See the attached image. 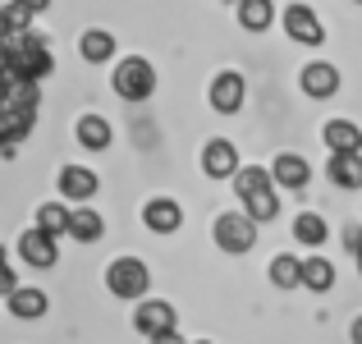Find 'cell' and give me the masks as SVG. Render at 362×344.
Segmentation results:
<instances>
[{
  "label": "cell",
  "mask_w": 362,
  "mask_h": 344,
  "mask_svg": "<svg viewBox=\"0 0 362 344\" xmlns=\"http://www.w3.org/2000/svg\"><path fill=\"white\" fill-rule=\"evenodd\" d=\"M51 74V51L37 33L9 37V60H5V79L9 83H42Z\"/></svg>",
  "instance_id": "6da1fadb"
},
{
  "label": "cell",
  "mask_w": 362,
  "mask_h": 344,
  "mask_svg": "<svg viewBox=\"0 0 362 344\" xmlns=\"http://www.w3.org/2000/svg\"><path fill=\"white\" fill-rule=\"evenodd\" d=\"M234 188H239L243 207L252 221H275V212H280V197H275V179L271 170L262 166H243L239 175H234Z\"/></svg>",
  "instance_id": "7a4b0ae2"
},
{
  "label": "cell",
  "mask_w": 362,
  "mask_h": 344,
  "mask_svg": "<svg viewBox=\"0 0 362 344\" xmlns=\"http://www.w3.org/2000/svg\"><path fill=\"white\" fill-rule=\"evenodd\" d=\"M147 285H151V271L138 257H115V262L106 266V289L115 294V299H142Z\"/></svg>",
  "instance_id": "3957f363"
},
{
  "label": "cell",
  "mask_w": 362,
  "mask_h": 344,
  "mask_svg": "<svg viewBox=\"0 0 362 344\" xmlns=\"http://www.w3.org/2000/svg\"><path fill=\"white\" fill-rule=\"evenodd\" d=\"M151 88H156V69H151L142 55H129V60L115 64V92L124 101H142L151 97Z\"/></svg>",
  "instance_id": "277c9868"
},
{
  "label": "cell",
  "mask_w": 362,
  "mask_h": 344,
  "mask_svg": "<svg viewBox=\"0 0 362 344\" xmlns=\"http://www.w3.org/2000/svg\"><path fill=\"white\" fill-rule=\"evenodd\" d=\"M216 243L225 248V253H247V248L257 243V221L243 212H225L221 221H216Z\"/></svg>",
  "instance_id": "5b68a950"
},
{
  "label": "cell",
  "mask_w": 362,
  "mask_h": 344,
  "mask_svg": "<svg viewBox=\"0 0 362 344\" xmlns=\"http://www.w3.org/2000/svg\"><path fill=\"white\" fill-rule=\"evenodd\" d=\"M133 326H138V336H147V340L170 336V331H175V308H170L165 299H142L138 312H133Z\"/></svg>",
  "instance_id": "8992f818"
},
{
  "label": "cell",
  "mask_w": 362,
  "mask_h": 344,
  "mask_svg": "<svg viewBox=\"0 0 362 344\" xmlns=\"http://www.w3.org/2000/svg\"><path fill=\"white\" fill-rule=\"evenodd\" d=\"M18 257H23L28 266H37V271H51L60 253H55V239L46 234V229H37V225H33L23 239H18Z\"/></svg>",
  "instance_id": "52a82bcc"
},
{
  "label": "cell",
  "mask_w": 362,
  "mask_h": 344,
  "mask_svg": "<svg viewBox=\"0 0 362 344\" xmlns=\"http://www.w3.org/2000/svg\"><path fill=\"white\" fill-rule=\"evenodd\" d=\"M284 28H289L293 42H308V46L326 42V28H321V18L312 14L308 5H289V9H284Z\"/></svg>",
  "instance_id": "ba28073f"
},
{
  "label": "cell",
  "mask_w": 362,
  "mask_h": 344,
  "mask_svg": "<svg viewBox=\"0 0 362 344\" xmlns=\"http://www.w3.org/2000/svg\"><path fill=\"white\" fill-rule=\"evenodd\" d=\"M321 133H326L330 156H358V151H362V129L354 120H330Z\"/></svg>",
  "instance_id": "9c48e42d"
},
{
  "label": "cell",
  "mask_w": 362,
  "mask_h": 344,
  "mask_svg": "<svg viewBox=\"0 0 362 344\" xmlns=\"http://www.w3.org/2000/svg\"><path fill=\"white\" fill-rule=\"evenodd\" d=\"M202 170H206L211 179H230V175H239V151H234V142H225V138L206 142V151H202Z\"/></svg>",
  "instance_id": "30bf717a"
},
{
  "label": "cell",
  "mask_w": 362,
  "mask_h": 344,
  "mask_svg": "<svg viewBox=\"0 0 362 344\" xmlns=\"http://www.w3.org/2000/svg\"><path fill=\"white\" fill-rule=\"evenodd\" d=\"M142 221H147V229H156V234H175V229L184 225V212H179L175 197H151V202L142 207Z\"/></svg>",
  "instance_id": "8fae6325"
},
{
  "label": "cell",
  "mask_w": 362,
  "mask_h": 344,
  "mask_svg": "<svg viewBox=\"0 0 362 344\" xmlns=\"http://www.w3.org/2000/svg\"><path fill=\"white\" fill-rule=\"evenodd\" d=\"M303 92H308V97H335L339 92V69L335 64H326V60H312L308 69H303Z\"/></svg>",
  "instance_id": "7c38bea8"
},
{
  "label": "cell",
  "mask_w": 362,
  "mask_h": 344,
  "mask_svg": "<svg viewBox=\"0 0 362 344\" xmlns=\"http://www.w3.org/2000/svg\"><path fill=\"white\" fill-rule=\"evenodd\" d=\"M211 106L225 110V115H234V110L243 106V74H234V69L216 74V83H211Z\"/></svg>",
  "instance_id": "4fadbf2b"
},
{
  "label": "cell",
  "mask_w": 362,
  "mask_h": 344,
  "mask_svg": "<svg viewBox=\"0 0 362 344\" xmlns=\"http://www.w3.org/2000/svg\"><path fill=\"white\" fill-rule=\"evenodd\" d=\"M308 161L303 156H293V151H280L275 156V166H271V179L275 184H284V188H308Z\"/></svg>",
  "instance_id": "5bb4252c"
},
{
  "label": "cell",
  "mask_w": 362,
  "mask_h": 344,
  "mask_svg": "<svg viewBox=\"0 0 362 344\" xmlns=\"http://www.w3.org/2000/svg\"><path fill=\"white\" fill-rule=\"evenodd\" d=\"M60 193L69 197V202H88L92 193H97V175L83 166H64L60 170Z\"/></svg>",
  "instance_id": "9a60e30c"
},
{
  "label": "cell",
  "mask_w": 362,
  "mask_h": 344,
  "mask_svg": "<svg viewBox=\"0 0 362 344\" xmlns=\"http://www.w3.org/2000/svg\"><path fill=\"white\" fill-rule=\"evenodd\" d=\"M46 294L42 289H28V285H18L14 294H9V312H14L18 321H37V317H46Z\"/></svg>",
  "instance_id": "2e32d148"
},
{
  "label": "cell",
  "mask_w": 362,
  "mask_h": 344,
  "mask_svg": "<svg viewBox=\"0 0 362 344\" xmlns=\"http://www.w3.org/2000/svg\"><path fill=\"white\" fill-rule=\"evenodd\" d=\"M78 55H83L88 64H106L110 55H115V33H106V28H92V33H83Z\"/></svg>",
  "instance_id": "e0dca14e"
},
{
  "label": "cell",
  "mask_w": 362,
  "mask_h": 344,
  "mask_svg": "<svg viewBox=\"0 0 362 344\" xmlns=\"http://www.w3.org/2000/svg\"><path fill=\"white\" fill-rule=\"evenodd\" d=\"M326 175H330V184H339V188H362V151L358 156H330Z\"/></svg>",
  "instance_id": "ac0fdd59"
},
{
  "label": "cell",
  "mask_w": 362,
  "mask_h": 344,
  "mask_svg": "<svg viewBox=\"0 0 362 344\" xmlns=\"http://www.w3.org/2000/svg\"><path fill=\"white\" fill-rule=\"evenodd\" d=\"M106 221H101L97 212H88V207H78V212H69V234L78 239V243H97Z\"/></svg>",
  "instance_id": "d6986e66"
},
{
  "label": "cell",
  "mask_w": 362,
  "mask_h": 344,
  "mask_svg": "<svg viewBox=\"0 0 362 344\" xmlns=\"http://www.w3.org/2000/svg\"><path fill=\"white\" fill-rule=\"evenodd\" d=\"M326 234H330V225L321 221L317 212H303L298 221H293V239H298V243H308V248H321V243H326Z\"/></svg>",
  "instance_id": "ffe728a7"
},
{
  "label": "cell",
  "mask_w": 362,
  "mask_h": 344,
  "mask_svg": "<svg viewBox=\"0 0 362 344\" xmlns=\"http://www.w3.org/2000/svg\"><path fill=\"white\" fill-rule=\"evenodd\" d=\"M303 285H308L312 294H326L330 285H335V266H330L326 257H308V262H303Z\"/></svg>",
  "instance_id": "44dd1931"
},
{
  "label": "cell",
  "mask_w": 362,
  "mask_h": 344,
  "mask_svg": "<svg viewBox=\"0 0 362 344\" xmlns=\"http://www.w3.org/2000/svg\"><path fill=\"white\" fill-rule=\"evenodd\" d=\"M37 229H46V234H69V207L64 202H42L37 207Z\"/></svg>",
  "instance_id": "7402d4cb"
},
{
  "label": "cell",
  "mask_w": 362,
  "mask_h": 344,
  "mask_svg": "<svg viewBox=\"0 0 362 344\" xmlns=\"http://www.w3.org/2000/svg\"><path fill=\"white\" fill-rule=\"evenodd\" d=\"M271 18H275V5H271V0H243V5H239V23L247 28V33L271 28Z\"/></svg>",
  "instance_id": "603a6c76"
},
{
  "label": "cell",
  "mask_w": 362,
  "mask_h": 344,
  "mask_svg": "<svg viewBox=\"0 0 362 344\" xmlns=\"http://www.w3.org/2000/svg\"><path fill=\"white\" fill-rule=\"evenodd\" d=\"M28 23H33V9H23L18 0H5V5H0V33L5 37H23Z\"/></svg>",
  "instance_id": "cb8c5ba5"
},
{
  "label": "cell",
  "mask_w": 362,
  "mask_h": 344,
  "mask_svg": "<svg viewBox=\"0 0 362 344\" xmlns=\"http://www.w3.org/2000/svg\"><path fill=\"white\" fill-rule=\"evenodd\" d=\"M78 142L92 147V151H101L110 142V124L101 120V115H83V120H78Z\"/></svg>",
  "instance_id": "d4e9b609"
},
{
  "label": "cell",
  "mask_w": 362,
  "mask_h": 344,
  "mask_svg": "<svg viewBox=\"0 0 362 344\" xmlns=\"http://www.w3.org/2000/svg\"><path fill=\"white\" fill-rule=\"evenodd\" d=\"M271 285H280V289H293V285H303V262L289 253H280L271 262Z\"/></svg>",
  "instance_id": "484cf974"
},
{
  "label": "cell",
  "mask_w": 362,
  "mask_h": 344,
  "mask_svg": "<svg viewBox=\"0 0 362 344\" xmlns=\"http://www.w3.org/2000/svg\"><path fill=\"white\" fill-rule=\"evenodd\" d=\"M14 289H18V275L9 271V262H5V266H0V294H5V299H9V294H14Z\"/></svg>",
  "instance_id": "4316f807"
},
{
  "label": "cell",
  "mask_w": 362,
  "mask_h": 344,
  "mask_svg": "<svg viewBox=\"0 0 362 344\" xmlns=\"http://www.w3.org/2000/svg\"><path fill=\"white\" fill-rule=\"evenodd\" d=\"M18 5H23V9H33V14H42V9L51 5V0H18Z\"/></svg>",
  "instance_id": "83f0119b"
},
{
  "label": "cell",
  "mask_w": 362,
  "mask_h": 344,
  "mask_svg": "<svg viewBox=\"0 0 362 344\" xmlns=\"http://www.w3.org/2000/svg\"><path fill=\"white\" fill-rule=\"evenodd\" d=\"M151 344H184V340H179L175 331H170V336H156V340H151Z\"/></svg>",
  "instance_id": "f1b7e54d"
},
{
  "label": "cell",
  "mask_w": 362,
  "mask_h": 344,
  "mask_svg": "<svg viewBox=\"0 0 362 344\" xmlns=\"http://www.w3.org/2000/svg\"><path fill=\"white\" fill-rule=\"evenodd\" d=\"M349 336H354V344H362V317L354 321V331H349Z\"/></svg>",
  "instance_id": "f546056e"
},
{
  "label": "cell",
  "mask_w": 362,
  "mask_h": 344,
  "mask_svg": "<svg viewBox=\"0 0 362 344\" xmlns=\"http://www.w3.org/2000/svg\"><path fill=\"white\" fill-rule=\"evenodd\" d=\"M354 253H358V271H362V239H358V248H354Z\"/></svg>",
  "instance_id": "4dcf8cb0"
},
{
  "label": "cell",
  "mask_w": 362,
  "mask_h": 344,
  "mask_svg": "<svg viewBox=\"0 0 362 344\" xmlns=\"http://www.w3.org/2000/svg\"><path fill=\"white\" fill-rule=\"evenodd\" d=\"M0 266H5V248H0Z\"/></svg>",
  "instance_id": "1f68e13d"
},
{
  "label": "cell",
  "mask_w": 362,
  "mask_h": 344,
  "mask_svg": "<svg viewBox=\"0 0 362 344\" xmlns=\"http://www.w3.org/2000/svg\"><path fill=\"white\" fill-rule=\"evenodd\" d=\"M197 344H211V340H197Z\"/></svg>",
  "instance_id": "d6a6232c"
},
{
  "label": "cell",
  "mask_w": 362,
  "mask_h": 344,
  "mask_svg": "<svg viewBox=\"0 0 362 344\" xmlns=\"http://www.w3.org/2000/svg\"><path fill=\"white\" fill-rule=\"evenodd\" d=\"M354 5H362V0H354Z\"/></svg>",
  "instance_id": "836d02e7"
}]
</instances>
